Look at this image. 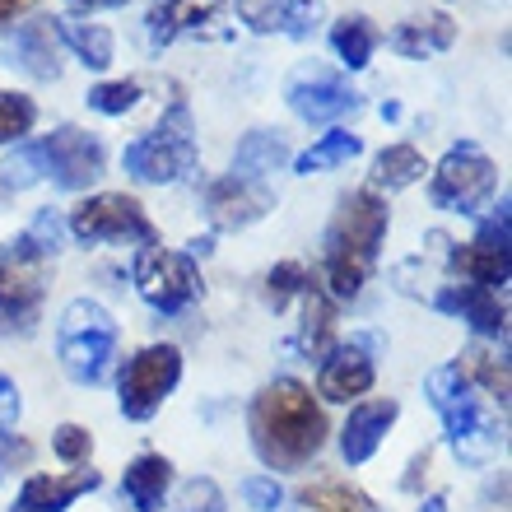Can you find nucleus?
I'll list each match as a JSON object with an SVG mask.
<instances>
[{"label":"nucleus","mask_w":512,"mask_h":512,"mask_svg":"<svg viewBox=\"0 0 512 512\" xmlns=\"http://www.w3.org/2000/svg\"><path fill=\"white\" fill-rule=\"evenodd\" d=\"M56 24V38L66 42L70 52L80 56L89 70H108L112 56H117V42L103 24H84V19H52Z\"/></svg>","instance_id":"5701e85b"},{"label":"nucleus","mask_w":512,"mask_h":512,"mask_svg":"<svg viewBox=\"0 0 512 512\" xmlns=\"http://www.w3.org/2000/svg\"><path fill=\"white\" fill-rule=\"evenodd\" d=\"M284 98H289V108H294L303 122H340V117L359 112V103H364V98L350 89L345 75L317 66V61H308V66H298L294 75H289Z\"/></svg>","instance_id":"9b49d317"},{"label":"nucleus","mask_w":512,"mask_h":512,"mask_svg":"<svg viewBox=\"0 0 512 512\" xmlns=\"http://www.w3.org/2000/svg\"><path fill=\"white\" fill-rule=\"evenodd\" d=\"M126 173L135 182H149V187H168L177 177H187L196 168V140H191V112L182 103L163 112V122L149 135L131 140L122 154Z\"/></svg>","instance_id":"423d86ee"},{"label":"nucleus","mask_w":512,"mask_h":512,"mask_svg":"<svg viewBox=\"0 0 512 512\" xmlns=\"http://www.w3.org/2000/svg\"><path fill=\"white\" fill-rule=\"evenodd\" d=\"M499 187V173H494V163L480 145L471 140H461L443 154V163L433 168V182H429V201L447 215H475L480 205L494 196Z\"/></svg>","instance_id":"0eeeda50"},{"label":"nucleus","mask_w":512,"mask_h":512,"mask_svg":"<svg viewBox=\"0 0 512 512\" xmlns=\"http://www.w3.org/2000/svg\"><path fill=\"white\" fill-rule=\"evenodd\" d=\"M61 238H66V219L56 215V210H38L33 224H28L19 238H14V252H24L28 261H42V256H56L61 252Z\"/></svg>","instance_id":"cd10ccee"},{"label":"nucleus","mask_w":512,"mask_h":512,"mask_svg":"<svg viewBox=\"0 0 512 512\" xmlns=\"http://www.w3.org/2000/svg\"><path fill=\"white\" fill-rule=\"evenodd\" d=\"M52 452L66 461V466H84L89 452H94V438H89V429H80V424H61V429L52 433Z\"/></svg>","instance_id":"72a5a7b5"},{"label":"nucleus","mask_w":512,"mask_h":512,"mask_svg":"<svg viewBox=\"0 0 512 512\" xmlns=\"http://www.w3.org/2000/svg\"><path fill=\"white\" fill-rule=\"evenodd\" d=\"M56 354H61V368L70 373V382L98 387L108 378L112 359H117V322H112V312L103 303H94V298L66 303L61 322H56Z\"/></svg>","instance_id":"20e7f679"},{"label":"nucleus","mask_w":512,"mask_h":512,"mask_svg":"<svg viewBox=\"0 0 512 512\" xmlns=\"http://www.w3.org/2000/svg\"><path fill=\"white\" fill-rule=\"evenodd\" d=\"M424 177V154L415 145H387L373 159V191H405Z\"/></svg>","instance_id":"bb28decb"},{"label":"nucleus","mask_w":512,"mask_h":512,"mask_svg":"<svg viewBox=\"0 0 512 512\" xmlns=\"http://www.w3.org/2000/svg\"><path fill=\"white\" fill-rule=\"evenodd\" d=\"M70 5H84V10H103V5H126V0H70Z\"/></svg>","instance_id":"ea45409f"},{"label":"nucleus","mask_w":512,"mask_h":512,"mask_svg":"<svg viewBox=\"0 0 512 512\" xmlns=\"http://www.w3.org/2000/svg\"><path fill=\"white\" fill-rule=\"evenodd\" d=\"M303 503L317 512H373V503L359 494V489H350L345 480H322V485H308L303 489Z\"/></svg>","instance_id":"c85d7f7f"},{"label":"nucleus","mask_w":512,"mask_h":512,"mask_svg":"<svg viewBox=\"0 0 512 512\" xmlns=\"http://www.w3.org/2000/svg\"><path fill=\"white\" fill-rule=\"evenodd\" d=\"M168 489H173V461L159 452H140L122 475V494L135 512H159Z\"/></svg>","instance_id":"aec40b11"},{"label":"nucleus","mask_w":512,"mask_h":512,"mask_svg":"<svg viewBox=\"0 0 512 512\" xmlns=\"http://www.w3.org/2000/svg\"><path fill=\"white\" fill-rule=\"evenodd\" d=\"M5 66L24 70L28 80H56L61 75V38H56L52 19H33V24H19L5 42Z\"/></svg>","instance_id":"ddd939ff"},{"label":"nucleus","mask_w":512,"mask_h":512,"mask_svg":"<svg viewBox=\"0 0 512 512\" xmlns=\"http://www.w3.org/2000/svg\"><path fill=\"white\" fill-rule=\"evenodd\" d=\"M447 266L461 275V284H475V289H494L499 294L508 284V252H494V247H480V243L452 247Z\"/></svg>","instance_id":"4be33fe9"},{"label":"nucleus","mask_w":512,"mask_h":512,"mask_svg":"<svg viewBox=\"0 0 512 512\" xmlns=\"http://www.w3.org/2000/svg\"><path fill=\"white\" fill-rule=\"evenodd\" d=\"M19 410H24V401H19V387H14V382L0 373V433L19 424Z\"/></svg>","instance_id":"4c0bfd02"},{"label":"nucleus","mask_w":512,"mask_h":512,"mask_svg":"<svg viewBox=\"0 0 512 512\" xmlns=\"http://www.w3.org/2000/svg\"><path fill=\"white\" fill-rule=\"evenodd\" d=\"M424 391H429V405L443 415L452 452H457L461 461L480 466V461L499 447V433H494L489 415L480 410V396H475V387L466 382V373H461L457 364H438L429 378H424Z\"/></svg>","instance_id":"39448f33"},{"label":"nucleus","mask_w":512,"mask_h":512,"mask_svg":"<svg viewBox=\"0 0 512 512\" xmlns=\"http://www.w3.org/2000/svg\"><path fill=\"white\" fill-rule=\"evenodd\" d=\"M103 163H108V149L98 135L80 131V126H61L42 140H19L14 154H5L0 163V182L24 191L42 177H52V187L61 191H84L103 177Z\"/></svg>","instance_id":"f03ea898"},{"label":"nucleus","mask_w":512,"mask_h":512,"mask_svg":"<svg viewBox=\"0 0 512 512\" xmlns=\"http://www.w3.org/2000/svg\"><path fill=\"white\" fill-rule=\"evenodd\" d=\"M38 298H42L38 261H28L24 252L5 247V252H0V317L28 322V317L38 312Z\"/></svg>","instance_id":"f3484780"},{"label":"nucleus","mask_w":512,"mask_h":512,"mask_svg":"<svg viewBox=\"0 0 512 512\" xmlns=\"http://www.w3.org/2000/svg\"><path fill=\"white\" fill-rule=\"evenodd\" d=\"M80 243H140L154 247V224H149L145 205L126 196V191H103L75 205V215L66 224Z\"/></svg>","instance_id":"9d476101"},{"label":"nucleus","mask_w":512,"mask_h":512,"mask_svg":"<svg viewBox=\"0 0 512 512\" xmlns=\"http://www.w3.org/2000/svg\"><path fill=\"white\" fill-rule=\"evenodd\" d=\"M359 149H364V140L354 131H326L317 145H308L303 154L294 159V173L298 177H312V173H326V168H340V163H350L359 159Z\"/></svg>","instance_id":"a878e982"},{"label":"nucleus","mask_w":512,"mask_h":512,"mask_svg":"<svg viewBox=\"0 0 512 512\" xmlns=\"http://www.w3.org/2000/svg\"><path fill=\"white\" fill-rule=\"evenodd\" d=\"M308 284H312V275L298 266V261H280V266L266 275V298L275 303V308H289V303H294Z\"/></svg>","instance_id":"2f4dec72"},{"label":"nucleus","mask_w":512,"mask_h":512,"mask_svg":"<svg viewBox=\"0 0 512 512\" xmlns=\"http://www.w3.org/2000/svg\"><path fill=\"white\" fill-rule=\"evenodd\" d=\"M322 14H326L322 0H294V10H289V24H284V33H289V38H308L312 28L322 24Z\"/></svg>","instance_id":"e433bc0d"},{"label":"nucleus","mask_w":512,"mask_h":512,"mask_svg":"<svg viewBox=\"0 0 512 512\" xmlns=\"http://www.w3.org/2000/svg\"><path fill=\"white\" fill-rule=\"evenodd\" d=\"M98 489V471H75V475H28L14 512H66L70 503Z\"/></svg>","instance_id":"a211bd4d"},{"label":"nucleus","mask_w":512,"mask_h":512,"mask_svg":"<svg viewBox=\"0 0 512 512\" xmlns=\"http://www.w3.org/2000/svg\"><path fill=\"white\" fill-rule=\"evenodd\" d=\"M131 275H135V294L163 317H177V312H187L201 298V270H196V261L187 252L140 247Z\"/></svg>","instance_id":"1a4fd4ad"},{"label":"nucleus","mask_w":512,"mask_h":512,"mask_svg":"<svg viewBox=\"0 0 512 512\" xmlns=\"http://www.w3.org/2000/svg\"><path fill=\"white\" fill-rule=\"evenodd\" d=\"M177 512H224V494L210 475H196L182 485V499H177Z\"/></svg>","instance_id":"f704fd0d"},{"label":"nucleus","mask_w":512,"mask_h":512,"mask_svg":"<svg viewBox=\"0 0 512 512\" xmlns=\"http://www.w3.org/2000/svg\"><path fill=\"white\" fill-rule=\"evenodd\" d=\"M373 378H378V368L359 345H331L317 368V391H322V401L350 405L373 387Z\"/></svg>","instance_id":"4468645a"},{"label":"nucleus","mask_w":512,"mask_h":512,"mask_svg":"<svg viewBox=\"0 0 512 512\" xmlns=\"http://www.w3.org/2000/svg\"><path fill=\"white\" fill-rule=\"evenodd\" d=\"M243 503L252 512H275L284 503V489L275 485V475H247L243 480Z\"/></svg>","instance_id":"c9c22d12"},{"label":"nucleus","mask_w":512,"mask_h":512,"mask_svg":"<svg viewBox=\"0 0 512 512\" xmlns=\"http://www.w3.org/2000/svg\"><path fill=\"white\" fill-rule=\"evenodd\" d=\"M270 205H275L270 182H247V177H233V173H224L205 191V215H210L215 229H247V224H256L266 215Z\"/></svg>","instance_id":"f8f14e48"},{"label":"nucleus","mask_w":512,"mask_h":512,"mask_svg":"<svg viewBox=\"0 0 512 512\" xmlns=\"http://www.w3.org/2000/svg\"><path fill=\"white\" fill-rule=\"evenodd\" d=\"M247 429H252L256 457L275 471L308 466L326 443L322 405L312 401V391L298 378H275L270 387H261V396L247 410Z\"/></svg>","instance_id":"f257e3e1"},{"label":"nucleus","mask_w":512,"mask_h":512,"mask_svg":"<svg viewBox=\"0 0 512 512\" xmlns=\"http://www.w3.org/2000/svg\"><path fill=\"white\" fill-rule=\"evenodd\" d=\"M387 205L378 201V191H350L340 201L331 229H326V284L331 298H354L373 275L378 247L387 238Z\"/></svg>","instance_id":"7ed1b4c3"},{"label":"nucleus","mask_w":512,"mask_h":512,"mask_svg":"<svg viewBox=\"0 0 512 512\" xmlns=\"http://www.w3.org/2000/svg\"><path fill=\"white\" fill-rule=\"evenodd\" d=\"M38 122V103L28 94H10V89H0V145H19L28 131Z\"/></svg>","instance_id":"c756f323"},{"label":"nucleus","mask_w":512,"mask_h":512,"mask_svg":"<svg viewBox=\"0 0 512 512\" xmlns=\"http://www.w3.org/2000/svg\"><path fill=\"white\" fill-rule=\"evenodd\" d=\"M135 98H140V84L135 80H112V84H94L89 89V108L103 112V117H122V112L135 108Z\"/></svg>","instance_id":"473e14b6"},{"label":"nucleus","mask_w":512,"mask_h":512,"mask_svg":"<svg viewBox=\"0 0 512 512\" xmlns=\"http://www.w3.org/2000/svg\"><path fill=\"white\" fill-rule=\"evenodd\" d=\"M331 47H336L345 70H364L373 61V52H378V28L364 14H345V19L331 24Z\"/></svg>","instance_id":"393cba45"},{"label":"nucleus","mask_w":512,"mask_h":512,"mask_svg":"<svg viewBox=\"0 0 512 512\" xmlns=\"http://www.w3.org/2000/svg\"><path fill=\"white\" fill-rule=\"evenodd\" d=\"M177 382H182V350L177 345H145L140 354L126 359L122 378H117V405L126 419H154Z\"/></svg>","instance_id":"6e6552de"},{"label":"nucleus","mask_w":512,"mask_h":512,"mask_svg":"<svg viewBox=\"0 0 512 512\" xmlns=\"http://www.w3.org/2000/svg\"><path fill=\"white\" fill-rule=\"evenodd\" d=\"M284 159H289V145H284L280 131H252V135H243V145L233 149V177L266 182L270 173L284 168Z\"/></svg>","instance_id":"412c9836"},{"label":"nucleus","mask_w":512,"mask_h":512,"mask_svg":"<svg viewBox=\"0 0 512 512\" xmlns=\"http://www.w3.org/2000/svg\"><path fill=\"white\" fill-rule=\"evenodd\" d=\"M452 38H457L452 19H447V14H429V19H410V24L396 28V33H391V47H396L401 56H415V61H424L429 52H443V47H452Z\"/></svg>","instance_id":"b1692460"},{"label":"nucleus","mask_w":512,"mask_h":512,"mask_svg":"<svg viewBox=\"0 0 512 512\" xmlns=\"http://www.w3.org/2000/svg\"><path fill=\"white\" fill-rule=\"evenodd\" d=\"M224 10V0H159L149 10V47H168L182 33L215 24V14Z\"/></svg>","instance_id":"6ab92c4d"},{"label":"nucleus","mask_w":512,"mask_h":512,"mask_svg":"<svg viewBox=\"0 0 512 512\" xmlns=\"http://www.w3.org/2000/svg\"><path fill=\"white\" fill-rule=\"evenodd\" d=\"M28 5H38V0H0V24H10L14 14H24Z\"/></svg>","instance_id":"58836bf2"},{"label":"nucleus","mask_w":512,"mask_h":512,"mask_svg":"<svg viewBox=\"0 0 512 512\" xmlns=\"http://www.w3.org/2000/svg\"><path fill=\"white\" fill-rule=\"evenodd\" d=\"M396 415H401V405L396 401L354 405L350 419H345V429H340V457L350 461V466H364V461L382 447V438H387V429L396 424Z\"/></svg>","instance_id":"dca6fc26"},{"label":"nucleus","mask_w":512,"mask_h":512,"mask_svg":"<svg viewBox=\"0 0 512 512\" xmlns=\"http://www.w3.org/2000/svg\"><path fill=\"white\" fill-rule=\"evenodd\" d=\"M433 308L438 312H457L461 322L475 326V336H489V340H503L508 331V308L494 289H475V284H447L433 294Z\"/></svg>","instance_id":"2eb2a0df"},{"label":"nucleus","mask_w":512,"mask_h":512,"mask_svg":"<svg viewBox=\"0 0 512 512\" xmlns=\"http://www.w3.org/2000/svg\"><path fill=\"white\" fill-rule=\"evenodd\" d=\"M294 0H238V14L252 33H284Z\"/></svg>","instance_id":"7c9ffc66"}]
</instances>
